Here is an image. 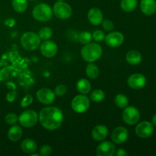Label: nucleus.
<instances>
[{
  "label": "nucleus",
  "mask_w": 156,
  "mask_h": 156,
  "mask_svg": "<svg viewBox=\"0 0 156 156\" xmlns=\"http://www.w3.org/2000/svg\"><path fill=\"white\" fill-rule=\"evenodd\" d=\"M38 120L41 126L48 130H55L62 125L63 114L56 107H47L42 109L38 115Z\"/></svg>",
  "instance_id": "nucleus-1"
},
{
  "label": "nucleus",
  "mask_w": 156,
  "mask_h": 156,
  "mask_svg": "<svg viewBox=\"0 0 156 156\" xmlns=\"http://www.w3.org/2000/svg\"><path fill=\"white\" fill-rule=\"evenodd\" d=\"M102 53V47L96 43H89L85 44L81 50V56L82 59L88 62L97 61L101 58Z\"/></svg>",
  "instance_id": "nucleus-2"
},
{
  "label": "nucleus",
  "mask_w": 156,
  "mask_h": 156,
  "mask_svg": "<svg viewBox=\"0 0 156 156\" xmlns=\"http://www.w3.org/2000/svg\"><path fill=\"white\" fill-rule=\"evenodd\" d=\"M20 41L23 48L27 51L35 50L41 44V39L39 35L32 31H27L23 34Z\"/></svg>",
  "instance_id": "nucleus-3"
},
{
  "label": "nucleus",
  "mask_w": 156,
  "mask_h": 156,
  "mask_svg": "<svg viewBox=\"0 0 156 156\" xmlns=\"http://www.w3.org/2000/svg\"><path fill=\"white\" fill-rule=\"evenodd\" d=\"M32 15L37 21L44 22L51 19L53 16V10L49 5L46 3H41L34 8Z\"/></svg>",
  "instance_id": "nucleus-4"
},
{
  "label": "nucleus",
  "mask_w": 156,
  "mask_h": 156,
  "mask_svg": "<svg viewBox=\"0 0 156 156\" xmlns=\"http://www.w3.org/2000/svg\"><path fill=\"white\" fill-rule=\"evenodd\" d=\"M53 13L59 19H68L72 16L73 9L68 3L64 1H57L53 7Z\"/></svg>",
  "instance_id": "nucleus-5"
},
{
  "label": "nucleus",
  "mask_w": 156,
  "mask_h": 156,
  "mask_svg": "<svg viewBox=\"0 0 156 156\" xmlns=\"http://www.w3.org/2000/svg\"><path fill=\"white\" fill-rule=\"evenodd\" d=\"M18 121L23 127L31 128L37 123L38 114L33 110H27L20 114L18 117Z\"/></svg>",
  "instance_id": "nucleus-6"
},
{
  "label": "nucleus",
  "mask_w": 156,
  "mask_h": 156,
  "mask_svg": "<svg viewBox=\"0 0 156 156\" xmlns=\"http://www.w3.org/2000/svg\"><path fill=\"white\" fill-rule=\"evenodd\" d=\"M73 111L78 114L86 112L90 108V99L85 94H79L74 97L71 103Z\"/></svg>",
  "instance_id": "nucleus-7"
},
{
  "label": "nucleus",
  "mask_w": 156,
  "mask_h": 156,
  "mask_svg": "<svg viewBox=\"0 0 156 156\" xmlns=\"http://www.w3.org/2000/svg\"><path fill=\"white\" fill-rule=\"evenodd\" d=\"M122 118L125 123L128 125H135L140 119V113L136 108L127 106L122 113Z\"/></svg>",
  "instance_id": "nucleus-8"
},
{
  "label": "nucleus",
  "mask_w": 156,
  "mask_h": 156,
  "mask_svg": "<svg viewBox=\"0 0 156 156\" xmlns=\"http://www.w3.org/2000/svg\"><path fill=\"white\" fill-rule=\"evenodd\" d=\"M36 97L40 103L48 105L53 103L56 98V94L53 90L47 88H43L37 91Z\"/></svg>",
  "instance_id": "nucleus-9"
},
{
  "label": "nucleus",
  "mask_w": 156,
  "mask_h": 156,
  "mask_svg": "<svg viewBox=\"0 0 156 156\" xmlns=\"http://www.w3.org/2000/svg\"><path fill=\"white\" fill-rule=\"evenodd\" d=\"M135 133L137 136L140 138H149L154 133L153 124L149 121L141 122L136 126Z\"/></svg>",
  "instance_id": "nucleus-10"
},
{
  "label": "nucleus",
  "mask_w": 156,
  "mask_h": 156,
  "mask_svg": "<svg viewBox=\"0 0 156 156\" xmlns=\"http://www.w3.org/2000/svg\"><path fill=\"white\" fill-rule=\"evenodd\" d=\"M40 50L41 54L47 58H52L56 55L58 52V47L53 41L47 40L40 45Z\"/></svg>",
  "instance_id": "nucleus-11"
},
{
  "label": "nucleus",
  "mask_w": 156,
  "mask_h": 156,
  "mask_svg": "<svg viewBox=\"0 0 156 156\" xmlns=\"http://www.w3.org/2000/svg\"><path fill=\"white\" fill-rule=\"evenodd\" d=\"M105 41L108 47L111 48H116L123 44L124 41V36L123 34L119 31H113L105 36Z\"/></svg>",
  "instance_id": "nucleus-12"
},
{
  "label": "nucleus",
  "mask_w": 156,
  "mask_h": 156,
  "mask_svg": "<svg viewBox=\"0 0 156 156\" xmlns=\"http://www.w3.org/2000/svg\"><path fill=\"white\" fill-rule=\"evenodd\" d=\"M146 78L140 73H134L129 76L127 79V84L131 88L140 90L144 88L146 85Z\"/></svg>",
  "instance_id": "nucleus-13"
},
{
  "label": "nucleus",
  "mask_w": 156,
  "mask_h": 156,
  "mask_svg": "<svg viewBox=\"0 0 156 156\" xmlns=\"http://www.w3.org/2000/svg\"><path fill=\"white\" fill-rule=\"evenodd\" d=\"M129 137V132L126 128L123 126H117L113 130L111 133V140L115 144H123Z\"/></svg>",
  "instance_id": "nucleus-14"
},
{
  "label": "nucleus",
  "mask_w": 156,
  "mask_h": 156,
  "mask_svg": "<svg viewBox=\"0 0 156 156\" xmlns=\"http://www.w3.org/2000/svg\"><path fill=\"white\" fill-rule=\"evenodd\" d=\"M115 152V146L110 141L102 142L96 149V155L98 156H113Z\"/></svg>",
  "instance_id": "nucleus-15"
},
{
  "label": "nucleus",
  "mask_w": 156,
  "mask_h": 156,
  "mask_svg": "<svg viewBox=\"0 0 156 156\" xmlns=\"http://www.w3.org/2000/svg\"><path fill=\"white\" fill-rule=\"evenodd\" d=\"M88 19L93 25H99L103 21V12L98 8H91L88 12Z\"/></svg>",
  "instance_id": "nucleus-16"
},
{
  "label": "nucleus",
  "mask_w": 156,
  "mask_h": 156,
  "mask_svg": "<svg viewBox=\"0 0 156 156\" xmlns=\"http://www.w3.org/2000/svg\"><path fill=\"white\" fill-rule=\"evenodd\" d=\"M108 129L105 125H97L91 131V137L95 141H103L108 137Z\"/></svg>",
  "instance_id": "nucleus-17"
},
{
  "label": "nucleus",
  "mask_w": 156,
  "mask_h": 156,
  "mask_svg": "<svg viewBox=\"0 0 156 156\" xmlns=\"http://www.w3.org/2000/svg\"><path fill=\"white\" fill-rule=\"evenodd\" d=\"M140 9L144 15L150 16L156 12L155 0H141Z\"/></svg>",
  "instance_id": "nucleus-18"
},
{
  "label": "nucleus",
  "mask_w": 156,
  "mask_h": 156,
  "mask_svg": "<svg viewBox=\"0 0 156 156\" xmlns=\"http://www.w3.org/2000/svg\"><path fill=\"white\" fill-rule=\"evenodd\" d=\"M23 136L22 128L18 125H14L9 128L8 131V138L12 142H17L21 139Z\"/></svg>",
  "instance_id": "nucleus-19"
},
{
  "label": "nucleus",
  "mask_w": 156,
  "mask_h": 156,
  "mask_svg": "<svg viewBox=\"0 0 156 156\" xmlns=\"http://www.w3.org/2000/svg\"><path fill=\"white\" fill-rule=\"evenodd\" d=\"M21 149L27 154H32L37 149V145L34 140L31 139H25L21 143Z\"/></svg>",
  "instance_id": "nucleus-20"
},
{
  "label": "nucleus",
  "mask_w": 156,
  "mask_h": 156,
  "mask_svg": "<svg viewBox=\"0 0 156 156\" xmlns=\"http://www.w3.org/2000/svg\"><path fill=\"white\" fill-rule=\"evenodd\" d=\"M126 60L132 66L139 65L143 60L141 53L137 50H130L126 55Z\"/></svg>",
  "instance_id": "nucleus-21"
},
{
  "label": "nucleus",
  "mask_w": 156,
  "mask_h": 156,
  "mask_svg": "<svg viewBox=\"0 0 156 156\" xmlns=\"http://www.w3.org/2000/svg\"><path fill=\"white\" fill-rule=\"evenodd\" d=\"M76 89L82 94H87L91 89V85L89 81L86 79H81L76 83Z\"/></svg>",
  "instance_id": "nucleus-22"
},
{
  "label": "nucleus",
  "mask_w": 156,
  "mask_h": 156,
  "mask_svg": "<svg viewBox=\"0 0 156 156\" xmlns=\"http://www.w3.org/2000/svg\"><path fill=\"white\" fill-rule=\"evenodd\" d=\"M138 5V0H121L120 8L125 12H133Z\"/></svg>",
  "instance_id": "nucleus-23"
},
{
  "label": "nucleus",
  "mask_w": 156,
  "mask_h": 156,
  "mask_svg": "<svg viewBox=\"0 0 156 156\" xmlns=\"http://www.w3.org/2000/svg\"><path fill=\"white\" fill-rule=\"evenodd\" d=\"M12 5L15 12L21 13L27 10L28 2L27 0H12Z\"/></svg>",
  "instance_id": "nucleus-24"
},
{
  "label": "nucleus",
  "mask_w": 156,
  "mask_h": 156,
  "mask_svg": "<svg viewBox=\"0 0 156 156\" xmlns=\"http://www.w3.org/2000/svg\"><path fill=\"white\" fill-rule=\"evenodd\" d=\"M85 73H86L87 76L91 79H97V78L98 77L99 74H100V71H99L98 67L95 64L91 63V62L86 66Z\"/></svg>",
  "instance_id": "nucleus-25"
},
{
  "label": "nucleus",
  "mask_w": 156,
  "mask_h": 156,
  "mask_svg": "<svg viewBox=\"0 0 156 156\" xmlns=\"http://www.w3.org/2000/svg\"><path fill=\"white\" fill-rule=\"evenodd\" d=\"M114 103L119 108L124 109L125 108L128 106L129 100H128V98L125 94H118L114 98Z\"/></svg>",
  "instance_id": "nucleus-26"
},
{
  "label": "nucleus",
  "mask_w": 156,
  "mask_h": 156,
  "mask_svg": "<svg viewBox=\"0 0 156 156\" xmlns=\"http://www.w3.org/2000/svg\"><path fill=\"white\" fill-rule=\"evenodd\" d=\"M105 98V94L102 90L96 89L90 94V99L95 103L102 102Z\"/></svg>",
  "instance_id": "nucleus-27"
},
{
  "label": "nucleus",
  "mask_w": 156,
  "mask_h": 156,
  "mask_svg": "<svg viewBox=\"0 0 156 156\" xmlns=\"http://www.w3.org/2000/svg\"><path fill=\"white\" fill-rule=\"evenodd\" d=\"M53 30L49 27H44L41 28L39 30V35L40 38L43 41H47V40H50V37L53 36Z\"/></svg>",
  "instance_id": "nucleus-28"
},
{
  "label": "nucleus",
  "mask_w": 156,
  "mask_h": 156,
  "mask_svg": "<svg viewBox=\"0 0 156 156\" xmlns=\"http://www.w3.org/2000/svg\"><path fill=\"white\" fill-rule=\"evenodd\" d=\"M92 39V34L88 31L82 32V33L79 34V37H78V40H79V43L84 44V45L91 43Z\"/></svg>",
  "instance_id": "nucleus-29"
},
{
  "label": "nucleus",
  "mask_w": 156,
  "mask_h": 156,
  "mask_svg": "<svg viewBox=\"0 0 156 156\" xmlns=\"http://www.w3.org/2000/svg\"><path fill=\"white\" fill-rule=\"evenodd\" d=\"M5 121L8 124L14 125L18 121V117L17 116L16 114H15V113H9V114H6V116L5 117Z\"/></svg>",
  "instance_id": "nucleus-30"
},
{
  "label": "nucleus",
  "mask_w": 156,
  "mask_h": 156,
  "mask_svg": "<svg viewBox=\"0 0 156 156\" xmlns=\"http://www.w3.org/2000/svg\"><path fill=\"white\" fill-rule=\"evenodd\" d=\"M33 100L34 98L31 94H26V95L23 98L22 100H21V107L22 108H27L29 105H31L32 102H33Z\"/></svg>",
  "instance_id": "nucleus-31"
},
{
  "label": "nucleus",
  "mask_w": 156,
  "mask_h": 156,
  "mask_svg": "<svg viewBox=\"0 0 156 156\" xmlns=\"http://www.w3.org/2000/svg\"><path fill=\"white\" fill-rule=\"evenodd\" d=\"M67 92V87L64 85H59L55 88L54 93L56 96L58 97H62L65 95L66 93Z\"/></svg>",
  "instance_id": "nucleus-32"
},
{
  "label": "nucleus",
  "mask_w": 156,
  "mask_h": 156,
  "mask_svg": "<svg viewBox=\"0 0 156 156\" xmlns=\"http://www.w3.org/2000/svg\"><path fill=\"white\" fill-rule=\"evenodd\" d=\"M92 38L96 41V42H101L105 40V34L102 30H97L94 31L92 34Z\"/></svg>",
  "instance_id": "nucleus-33"
},
{
  "label": "nucleus",
  "mask_w": 156,
  "mask_h": 156,
  "mask_svg": "<svg viewBox=\"0 0 156 156\" xmlns=\"http://www.w3.org/2000/svg\"><path fill=\"white\" fill-rule=\"evenodd\" d=\"M52 151L53 150H52L51 146L46 144V145H44V146H42L41 148H40L39 154L40 155H42V156H49L52 153Z\"/></svg>",
  "instance_id": "nucleus-34"
},
{
  "label": "nucleus",
  "mask_w": 156,
  "mask_h": 156,
  "mask_svg": "<svg viewBox=\"0 0 156 156\" xmlns=\"http://www.w3.org/2000/svg\"><path fill=\"white\" fill-rule=\"evenodd\" d=\"M102 24V27H103V28L105 29V30H107V31H111V30H114V23L112 22V21H111V20H105L101 22Z\"/></svg>",
  "instance_id": "nucleus-35"
},
{
  "label": "nucleus",
  "mask_w": 156,
  "mask_h": 156,
  "mask_svg": "<svg viewBox=\"0 0 156 156\" xmlns=\"http://www.w3.org/2000/svg\"><path fill=\"white\" fill-rule=\"evenodd\" d=\"M17 98V93L15 91H10L9 93H8V94L6 95V100L9 102H14L15 101Z\"/></svg>",
  "instance_id": "nucleus-36"
},
{
  "label": "nucleus",
  "mask_w": 156,
  "mask_h": 156,
  "mask_svg": "<svg viewBox=\"0 0 156 156\" xmlns=\"http://www.w3.org/2000/svg\"><path fill=\"white\" fill-rule=\"evenodd\" d=\"M114 155H116L117 156H126V155H128V152H126L125 149H119L118 150L116 151Z\"/></svg>",
  "instance_id": "nucleus-37"
},
{
  "label": "nucleus",
  "mask_w": 156,
  "mask_h": 156,
  "mask_svg": "<svg viewBox=\"0 0 156 156\" xmlns=\"http://www.w3.org/2000/svg\"><path fill=\"white\" fill-rule=\"evenodd\" d=\"M152 123L153 124V126H156V114L152 117Z\"/></svg>",
  "instance_id": "nucleus-38"
},
{
  "label": "nucleus",
  "mask_w": 156,
  "mask_h": 156,
  "mask_svg": "<svg viewBox=\"0 0 156 156\" xmlns=\"http://www.w3.org/2000/svg\"><path fill=\"white\" fill-rule=\"evenodd\" d=\"M57 1H64V0H57Z\"/></svg>",
  "instance_id": "nucleus-39"
}]
</instances>
